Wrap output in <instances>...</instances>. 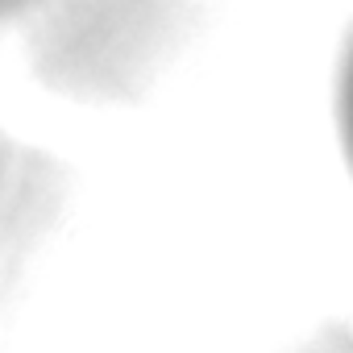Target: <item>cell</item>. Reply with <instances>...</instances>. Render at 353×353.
Returning a JSON list of instances; mask_svg holds the SVG:
<instances>
[{
	"mask_svg": "<svg viewBox=\"0 0 353 353\" xmlns=\"http://www.w3.org/2000/svg\"><path fill=\"white\" fill-rule=\"evenodd\" d=\"M336 117H341V137H345L349 170H353V42H349V50H345V63H341V83H336Z\"/></svg>",
	"mask_w": 353,
	"mask_h": 353,
	"instance_id": "obj_1",
	"label": "cell"
},
{
	"mask_svg": "<svg viewBox=\"0 0 353 353\" xmlns=\"http://www.w3.org/2000/svg\"><path fill=\"white\" fill-rule=\"evenodd\" d=\"M38 9H67V0H0V26L34 17Z\"/></svg>",
	"mask_w": 353,
	"mask_h": 353,
	"instance_id": "obj_2",
	"label": "cell"
}]
</instances>
